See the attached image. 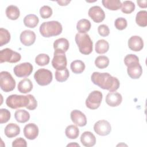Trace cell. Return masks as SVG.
Masks as SVG:
<instances>
[{
	"label": "cell",
	"instance_id": "9c48e42d",
	"mask_svg": "<svg viewBox=\"0 0 147 147\" xmlns=\"http://www.w3.org/2000/svg\"><path fill=\"white\" fill-rule=\"evenodd\" d=\"M33 71V65L30 63L25 62L19 64L14 67L13 72L18 78L29 76Z\"/></svg>",
	"mask_w": 147,
	"mask_h": 147
},
{
	"label": "cell",
	"instance_id": "52a82bcc",
	"mask_svg": "<svg viewBox=\"0 0 147 147\" xmlns=\"http://www.w3.org/2000/svg\"><path fill=\"white\" fill-rule=\"evenodd\" d=\"M21 58L20 53L13 51L10 48H5L0 52V63L8 62L16 63L18 62Z\"/></svg>",
	"mask_w": 147,
	"mask_h": 147
},
{
	"label": "cell",
	"instance_id": "3957f363",
	"mask_svg": "<svg viewBox=\"0 0 147 147\" xmlns=\"http://www.w3.org/2000/svg\"><path fill=\"white\" fill-rule=\"evenodd\" d=\"M40 33L44 37L56 36L61 34L63 30L61 24L56 21L44 22L40 26Z\"/></svg>",
	"mask_w": 147,
	"mask_h": 147
},
{
	"label": "cell",
	"instance_id": "d590c367",
	"mask_svg": "<svg viewBox=\"0 0 147 147\" xmlns=\"http://www.w3.org/2000/svg\"><path fill=\"white\" fill-rule=\"evenodd\" d=\"M49 56L45 53H40L35 58V62L39 66L46 65L49 64Z\"/></svg>",
	"mask_w": 147,
	"mask_h": 147
},
{
	"label": "cell",
	"instance_id": "7a4b0ae2",
	"mask_svg": "<svg viewBox=\"0 0 147 147\" xmlns=\"http://www.w3.org/2000/svg\"><path fill=\"white\" fill-rule=\"evenodd\" d=\"M6 105L13 109L26 107L30 110H34L37 106V102L33 95L13 94L9 96L6 100Z\"/></svg>",
	"mask_w": 147,
	"mask_h": 147
},
{
	"label": "cell",
	"instance_id": "9a60e30c",
	"mask_svg": "<svg viewBox=\"0 0 147 147\" xmlns=\"http://www.w3.org/2000/svg\"><path fill=\"white\" fill-rule=\"evenodd\" d=\"M106 103L111 107H117L119 106L122 101V96L121 94L116 91L109 92L106 96Z\"/></svg>",
	"mask_w": 147,
	"mask_h": 147
},
{
	"label": "cell",
	"instance_id": "f6af8a7d",
	"mask_svg": "<svg viewBox=\"0 0 147 147\" xmlns=\"http://www.w3.org/2000/svg\"><path fill=\"white\" fill-rule=\"evenodd\" d=\"M80 146V145L76 143H71V144H68L67 145V146Z\"/></svg>",
	"mask_w": 147,
	"mask_h": 147
},
{
	"label": "cell",
	"instance_id": "ee69618b",
	"mask_svg": "<svg viewBox=\"0 0 147 147\" xmlns=\"http://www.w3.org/2000/svg\"><path fill=\"white\" fill-rule=\"evenodd\" d=\"M71 1H57L58 4L60 6H66L68 3H70Z\"/></svg>",
	"mask_w": 147,
	"mask_h": 147
},
{
	"label": "cell",
	"instance_id": "74e56055",
	"mask_svg": "<svg viewBox=\"0 0 147 147\" xmlns=\"http://www.w3.org/2000/svg\"><path fill=\"white\" fill-rule=\"evenodd\" d=\"M40 14L43 19L48 18L52 15V9L49 6H43L40 9Z\"/></svg>",
	"mask_w": 147,
	"mask_h": 147
},
{
	"label": "cell",
	"instance_id": "484cf974",
	"mask_svg": "<svg viewBox=\"0 0 147 147\" xmlns=\"http://www.w3.org/2000/svg\"><path fill=\"white\" fill-rule=\"evenodd\" d=\"M91 24L89 20L87 19L80 20L76 25V29L79 33H86L91 28Z\"/></svg>",
	"mask_w": 147,
	"mask_h": 147
},
{
	"label": "cell",
	"instance_id": "e575fe53",
	"mask_svg": "<svg viewBox=\"0 0 147 147\" xmlns=\"http://www.w3.org/2000/svg\"><path fill=\"white\" fill-rule=\"evenodd\" d=\"M10 40V34L4 28H0V47L7 44Z\"/></svg>",
	"mask_w": 147,
	"mask_h": 147
},
{
	"label": "cell",
	"instance_id": "b9f144b4",
	"mask_svg": "<svg viewBox=\"0 0 147 147\" xmlns=\"http://www.w3.org/2000/svg\"><path fill=\"white\" fill-rule=\"evenodd\" d=\"M27 146L26 141L25 139H24L22 137L17 138L16 140H14L12 142V146L13 147H26Z\"/></svg>",
	"mask_w": 147,
	"mask_h": 147
},
{
	"label": "cell",
	"instance_id": "ffe728a7",
	"mask_svg": "<svg viewBox=\"0 0 147 147\" xmlns=\"http://www.w3.org/2000/svg\"><path fill=\"white\" fill-rule=\"evenodd\" d=\"M127 72L128 75L133 79L140 78L142 74V67L140 63L131 64L127 67Z\"/></svg>",
	"mask_w": 147,
	"mask_h": 147
},
{
	"label": "cell",
	"instance_id": "6da1fadb",
	"mask_svg": "<svg viewBox=\"0 0 147 147\" xmlns=\"http://www.w3.org/2000/svg\"><path fill=\"white\" fill-rule=\"evenodd\" d=\"M91 80L94 84L110 92L116 91L120 86L119 80L107 72H94L91 75Z\"/></svg>",
	"mask_w": 147,
	"mask_h": 147
},
{
	"label": "cell",
	"instance_id": "5b68a950",
	"mask_svg": "<svg viewBox=\"0 0 147 147\" xmlns=\"http://www.w3.org/2000/svg\"><path fill=\"white\" fill-rule=\"evenodd\" d=\"M1 88L6 92L13 91L16 87V81L11 75L7 71H2L0 73Z\"/></svg>",
	"mask_w": 147,
	"mask_h": 147
},
{
	"label": "cell",
	"instance_id": "f546056e",
	"mask_svg": "<svg viewBox=\"0 0 147 147\" xmlns=\"http://www.w3.org/2000/svg\"><path fill=\"white\" fill-rule=\"evenodd\" d=\"M65 134L67 137L69 139H76L79 136V130L76 126L71 125L66 127Z\"/></svg>",
	"mask_w": 147,
	"mask_h": 147
},
{
	"label": "cell",
	"instance_id": "7c38bea8",
	"mask_svg": "<svg viewBox=\"0 0 147 147\" xmlns=\"http://www.w3.org/2000/svg\"><path fill=\"white\" fill-rule=\"evenodd\" d=\"M89 17L96 23L102 22L105 18V13L103 10L99 6H94L90 8L88 11Z\"/></svg>",
	"mask_w": 147,
	"mask_h": 147
},
{
	"label": "cell",
	"instance_id": "e0dca14e",
	"mask_svg": "<svg viewBox=\"0 0 147 147\" xmlns=\"http://www.w3.org/2000/svg\"><path fill=\"white\" fill-rule=\"evenodd\" d=\"M128 47L133 51L138 52L144 47L142 38L138 36H133L128 40Z\"/></svg>",
	"mask_w": 147,
	"mask_h": 147
},
{
	"label": "cell",
	"instance_id": "8992f818",
	"mask_svg": "<svg viewBox=\"0 0 147 147\" xmlns=\"http://www.w3.org/2000/svg\"><path fill=\"white\" fill-rule=\"evenodd\" d=\"M34 78L38 84L44 86H47L51 83L53 76L51 71L45 68H40L35 72Z\"/></svg>",
	"mask_w": 147,
	"mask_h": 147
},
{
	"label": "cell",
	"instance_id": "30bf717a",
	"mask_svg": "<svg viewBox=\"0 0 147 147\" xmlns=\"http://www.w3.org/2000/svg\"><path fill=\"white\" fill-rule=\"evenodd\" d=\"M95 132L102 136H105L109 134L111 131L110 123L106 120H99L97 121L94 126Z\"/></svg>",
	"mask_w": 147,
	"mask_h": 147
},
{
	"label": "cell",
	"instance_id": "7bdbcfd3",
	"mask_svg": "<svg viewBox=\"0 0 147 147\" xmlns=\"http://www.w3.org/2000/svg\"><path fill=\"white\" fill-rule=\"evenodd\" d=\"M137 3L138 6L141 8H146L147 7V1L142 0V1H137Z\"/></svg>",
	"mask_w": 147,
	"mask_h": 147
},
{
	"label": "cell",
	"instance_id": "4316f807",
	"mask_svg": "<svg viewBox=\"0 0 147 147\" xmlns=\"http://www.w3.org/2000/svg\"><path fill=\"white\" fill-rule=\"evenodd\" d=\"M102 3L105 7L110 10H118L122 6L119 0H103Z\"/></svg>",
	"mask_w": 147,
	"mask_h": 147
},
{
	"label": "cell",
	"instance_id": "d4e9b609",
	"mask_svg": "<svg viewBox=\"0 0 147 147\" xmlns=\"http://www.w3.org/2000/svg\"><path fill=\"white\" fill-rule=\"evenodd\" d=\"M14 117L16 121L19 123H25L30 119V114L25 110L18 109L14 113Z\"/></svg>",
	"mask_w": 147,
	"mask_h": 147
},
{
	"label": "cell",
	"instance_id": "ac0fdd59",
	"mask_svg": "<svg viewBox=\"0 0 147 147\" xmlns=\"http://www.w3.org/2000/svg\"><path fill=\"white\" fill-rule=\"evenodd\" d=\"M69 41L65 38H58L53 42V48L55 52L65 53L69 49Z\"/></svg>",
	"mask_w": 147,
	"mask_h": 147
},
{
	"label": "cell",
	"instance_id": "277c9868",
	"mask_svg": "<svg viewBox=\"0 0 147 147\" xmlns=\"http://www.w3.org/2000/svg\"><path fill=\"white\" fill-rule=\"evenodd\" d=\"M75 40L81 53L87 55L92 52V41L88 34L78 33L75 35Z\"/></svg>",
	"mask_w": 147,
	"mask_h": 147
},
{
	"label": "cell",
	"instance_id": "d6a6232c",
	"mask_svg": "<svg viewBox=\"0 0 147 147\" xmlns=\"http://www.w3.org/2000/svg\"><path fill=\"white\" fill-rule=\"evenodd\" d=\"M95 64L98 68H105L109 64V59L106 56H99L95 59Z\"/></svg>",
	"mask_w": 147,
	"mask_h": 147
},
{
	"label": "cell",
	"instance_id": "44dd1931",
	"mask_svg": "<svg viewBox=\"0 0 147 147\" xmlns=\"http://www.w3.org/2000/svg\"><path fill=\"white\" fill-rule=\"evenodd\" d=\"M5 134L8 138H13L18 136L20 133V127L14 123H10L5 128Z\"/></svg>",
	"mask_w": 147,
	"mask_h": 147
},
{
	"label": "cell",
	"instance_id": "ab89813d",
	"mask_svg": "<svg viewBox=\"0 0 147 147\" xmlns=\"http://www.w3.org/2000/svg\"><path fill=\"white\" fill-rule=\"evenodd\" d=\"M10 112L6 109H0V123L1 124L6 123L10 118Z\"/></svg>",
	"mask_w": 147,
	"mask_h": 147
},
{
	"label": "cell",
	"instance_id": "60d3db41",
	"mask_svg": "<svg viewBox=\"0 0 147 147\" xmlns=\"http://www.w3.org/2000/svg\"><path fill=\"white\" fill-rule=\"evenodd\" d=\"M98 32L100 36L102 37H106L110 33V30L107 25L105 24H102L98 28Z\"/></svg>",
	"mask_w": 147,
	"mask_h": 147
},
{
	"label": "cell",
	"instance_id": "1f68e13d",
	"mask_svg": "<svg viewBox=\"0 0 147 147\" xmlns=\"http://www.w3.org/2000/svg\"><path fill=\"white\" fill-rule=\"evenodd\" d=\"M55 79L57 82H64L66 81L69 76L68 69L65 68L60 70H56L55 74Z\"/></svg>",
	"mask_w": 147,
	"mask_h": 147
},
{
	"label": "cell",
	"instance_id": "ba28073f",
	"mask_svg": "<svg viewBox=\"0 0 147 147\" xmlns=\"http://www.w3.org/2000/svg\"><path fill=\"white\" fill-rule=\"evenodd\" d=\"M103 98L102 93L98 90H95L90 92L86 100L87 107L91 110L98 109L102 102Z\"/></svg>",
	"mask_w": 147,
	"mask_h": 147
},
{
	"label": "cell",
	"instance_id": "5bb4252c",
	"mask_svg": "<svg viewBox=\"0 0 147 147\" xmlns=\"http://www.w3.org/2000/svg\"><path fill=\"white\" fill-rule=\"evenodd\" d=\"M71 119L76 125L83 127L87 124V118L84 113L78 110H74L71 113Z\"/></svg>",
	"mask_w": 147,
	"mask_h": 147
},
{
	"label": "cell",
	"instance_id": "4dcf8cb0",
	"mask_svg": "<svg viewBox=\"0 0 147 147\" xmlns=\"http://www.w3.org/2000/svg\"><path fill=\"white\" fill-rule=\"evenodd\" d=\"M136 24L141 27L147 26V11L146 10H141L138 11L136 17Z\"/></svg>",
	"mask_w": 147,
	"mask_h": 147
},
{
	"label": "cell",
	"instance_id": "7402d4cb",
	"mask_svg": "<svg viewBox=\"0 0 147 147\" xmlns=\"http://www.w3.org/2000/svg\"><path fill=\"white\" fill-rule=\"evenodd\" d=\"M19 92L24 94H26L31 91L33 88V83L28 78H25L21 80L18 84L17 87Z\"/></svg>",
	"mask_w": 147,
	"mask_h": 147
},
{
	"label": "cell",
	"instance_id": "83f0119b",
	"mask_svg": "<svg viewBox=\"0 0 147 147\" xmlns=\"http://www.w3.org/2000/svg\"><path fill=\"white\" fill-rule=\"evenodd\" d=\"M95 51L98 54H104L106 53L109 49V44L107 41L103 39L99 40L95 43Z\"/></svg>",
	"mask_w": 147,
	"mask_h": 147
},
{
	"label": "cell",
	"instance_id": "cb8c5ba5",
	"mask_svg": "<svg viewBox=\"0 0 147 147\" xmlns=\"http://www.w3.org/2000/svg\"><path fill=\"white\" fill-rule=\"evenodd\" d=\"M39 19L35 14H30L26 16L24 18V24L25 26L29 28H35L38 24Z\"/></svg>",
	"mask_w": 147,
	"mask_h": 147
},
{
	"label": "cell",
	"instance_id": "f35d334b",
	"mask_svg": "<svg viewBox=\"0 0 147 147\" xmlns=\"http://www.w3.org/2000/svg\"><path fill=\"white\" fill-rule=\"evenodd\" d=\"M114 25L118 30H122L127 27V22L125 18L123 17H119L115 20Z\"/></svg>",
	"mask_w": 147,
	"mask_h": 147
},
{
	"label": "cell",
	"instance_id": "8d00e7d4",
	"mask_svg": "<svg viewBox=\"0 0 147 147\" xmlns=\"http://www.w3.org/2000/svg\"><path fill=\"white\" fill-rule=\"evenodd\" d=\"M138 63H139V58L136 55L129 54L124 58V63L127 67Z\"/></svg>",
	"mask_w": 147,
	"mask_h": 147
},
{
	"label": "cell",
	"instance_id": "d6986e66",
	"mask_svg": "<svg viewBox=\"0 0 147 147\" xmlns=\"http://www.w3.org/2000/svg\"><path fill=\"white\" fill-rule=\"evenodd\" d=\"M80 142L86 147L93 146L96 143V138L92 133L86 131L82 134Z\"/></svg>",
	"mask_w": 147,
	"mask_h": 147
},
{
	"label": "cell",
	"instance_id": "2e32d148",
	"mask_svg": "<svg viewBox=\"0 0 147 147\" xmlns=\"http://www.w3.org/2000/svg\"><path fill=\"white\" fill-rule=\"evenodd\" d=\"M38 127L33 123H29L26 125L24 128V134L25 137L30 140H34L38 135Z\"/></svg>",
	"mask_w": 147,
	"mask_h": 147
},
{
	"label": "cell",
	"instance_id": "836d02e7",
	"mask_svg": "<svg viewBox=\"0 0 147 147\" xmlns=\"http://www.w3.org/2000/svg\"><path fill=\"white\" fill-rule=\"evenodd\" d=\"M135 10V4L131 1H123L121 6V11L125 14H130Z\"/></svg>",
	"mask_w": 147,
	"mask_h": 147
},
{
	"label": "cell",
	"instance_id": "4fadbf2b",
	"mask_svg": "<svg viewBox=\"0 0 147 147\" xmlns=\"http://www.w3.org/2000/svg\"><path fill=\"white\" fill-rule=\"evenodd\" d=\"M20 38L21 42L23 45L29 47L34 44L36 36L34 32L30 30H25L21 32Z\"/></svg>",
	"mask_w": 147,
	"mask_h": 147
},
{
	"label": "cell",
	"instance_id": "8fae6325",
	"mask_svg": "<svg viewBox=\"0 0 147 147\" xmlns=\"http://www.w3.org/2000/svg\"><path fill=\"white\" fill-rule=\"evenodd\" d=\"M67 64V57L65 53L54 52L52 65L56 70H60L66 68Z\"/></svg>",
	"mask_w": 147,
	"mask_h": 147
},
{
	"label": "cell",
	"instance_id": "603a6c76",
	"mask_svg": "<svg viewBox=\"0 0 147 147\" xmlns=\"http://www.w3.org/2000/svg\"><path fill=\"white\" fill-rule=\"evenodd\" d=\"M6 15L7 17L11 20H17L20 15V11L18 7L14 5H9L6 9Z\"/></svg>",
	"mask_w": 147,
	"mask_h": 147
},
{
	"label": "cell",
	"instance_id": "f1b7e54d",
	"mask_svg": "<svg viewBox=\"0 0 147 147\" xmlns=\"http://www.w3.org/2000/svg\"><path fill=\"white\" fill-rule=\"evenodd\" d=\"M85 64L83 61L76 60L73 61L70 65V68L72 72L76 74H79L82 73L85 69Z\"/></svg>",
	"mask_w": 147,
	"mask_h": 147
}]
</instances>
